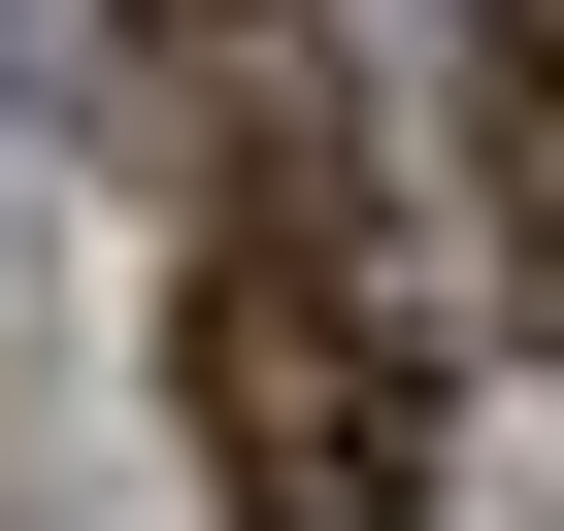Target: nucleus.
Masks as SVG:
<instances>
[{"label": "nucleus", "mask_w": 564, "mask_h": 531, "mask_svg": "<svg viewBox=\"0 0 564 531\" xmlns=\"http://www.w3.org/2000/svg\"><path fill=\"white\" fill-rule=\"evenodd\" d=\"M465 166H498V266H531V333H564V0H498V34H465Z\"/></svg>", "instance_id": "2"}, {"label": "nucleus", "mask_w": 564, "mask_h": 531, "mask_svg": "<svg viewBox=\"0 0 564 531\" xmlns=\"http://www.w3.org/2000/svg\"><path fill=\"white\" fill-rule=\"evenodd\" d=\"M166 432H199L232 531H432V333H399V266L333 232V166H265L166 266Z\"/></svg>", "instance_id": "1"}]
</instances>
